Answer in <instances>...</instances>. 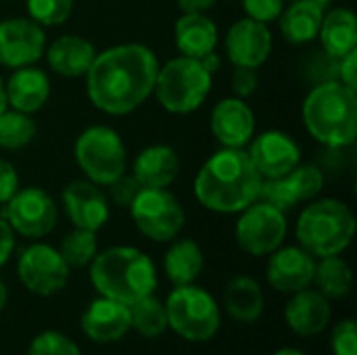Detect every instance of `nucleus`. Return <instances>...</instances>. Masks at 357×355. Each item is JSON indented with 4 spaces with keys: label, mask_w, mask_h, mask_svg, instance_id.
Returning <instances> with one entry per match:
<instances>
[{
    "label": "nucleus",
    "mask_w": 357,
    "mask_h": 355,
    "mask_svg": "<svg viewBox=\"0 0 357 355\" xmlns=\"http://www.w3.org/2000/svg\"><path fill=\"white\" fill-rule=\"evenodd\" d=\"M322 17L324 4L316 0H295L291 6H284L278 17L280 33L289 44H310L318 40Z\"/></svg>",
    "instance_id": "nucleus-26"
},
{
    "label": "nucleus",
    "mask_w": 357,
    "mask_h": 355,
    "mask_svg": "<svg viewBox=\"0 0 357 355\" xmlns=\"http://www.w3.org/2000/svg\"><path fill=\"white\" fill-rule=\"evenodd\" d=\"M261 180L245 149L222 146L199 167L195 199L207 211L234 216L257 201Z\"/></svg>",
    "instance_id": "nucleus-2"
},
{
    "label": "nucleus",
    "mask_w": 357,
    "mask_h": 355,
    "mask_svg": "<svg viewBox=\"0 0 357 355\" xmlns=\"http://www.w3.org/2000/svg\"><path fill=\"white\" fill-rule=\"evenodd\" d=\"M331 314V301L316 289L307 287L293 293L287 301L284 322L299 337H316L328 326Z\"/></svg>",
    "instance_id": "nucleus-22"
},
{
    "label": "nucleus",
    "mask_w": 357,
    "mask_h": 355,
    "mask_svg": "<svg viewBox=\"0 0 357 355\" xmlns=\"http://www.w3.org/2000/svg\"><path fill=\"white\" fill-rule=\"evenodd\" d=\"M82 333L94 343H115L121 341L130 331V308L109 297L94 299L79 318Z\"/></svg>",
    "instance_id": "nucleus-20"
},
{
    "label": "nucleus",
    "mask_w": 357,
    "mask_h": 355,
    "mask_svg": "<svg viewBox=\"0 0 357 355\" xmlns=\"http://www.w3.org/2000/svg\"><path fill=\"white\" fill-rule=\"evenodd\" d=\"M46 52V31L29 17L0 21V65L19 69L38 65Z\"/></svg>",
    "instance_id": "nucleus-14"
},
{
    "label": "nucleus",
    "mask_w": 357,
    "mask_h": 355,
    "mask_svg": "<svg viewBox=\"0 0 357 355\" xmlns=\"http://www.w3.org/2000/svg\"><path fill=\"white\" fill-rule=\"evenodd\" d=\"M289 234V220L287 213L264 203L253 201L238 213L234 224V241L251 257H268Z\"/></svg>",
    "instance_id": "nucleus-10"
},
{
    "label": "nucleus",
    "mask_w": 357,
    "mask_h": 355,
    "mask_svg": "<svg viewBox=\"0 0 357 355\" xmlns=\"http://www.w3.org/2000/svg\"><path fill=\"white\" fill-rule=\"evenodd\" d=\"M339 82L357 92V48L339 59Z\"/></svg>",
    "instance_id": "nucleus-41"
},
{
    "label": "nucleus",
    "mask_w": 357,
    "mask_h": 355,
    "mask_svg": "<svg viewBox=\"0 0 357 355\" xmlns=\"http://www.w3.org/2000/svg\"><path fill=\"white\" fill-rule=\"evenodd\" d=\"M316 270V257L307 253L301 245H280L268 255L266 278L268 285L278 291L293 295L312 287Z\"/></svg>",
    "instance_id": "nucleus-18"
},
{
    "label": "nucleus",
    "mask_w": 357,
    "mask_h": 355,
    "mask_svg": "<svg viewBox=\"0 0 357 355\" xmlns=\"http://www.w3.org/2000/svg\"><path fill=\"white\" fill-rule=\"evenodd\" d=\"M307 134L326 149H347L357 138V92L328 80L314 84L301 105Z\"/></svg>",
    "instance_id": "nucleus-3"
},
{
    "label": "nucleus",
    "mask_w": 357,
    "mask_h": 355,
    "mask_svg": "<svg viewBox=\"0 0 357 355\" xmlns=\"http://www.w3.org/2000/svg\"><path fill=\"white\" fill-rule=\"evenodd\" d=\"M224 310L236 322L251 324L259 320L266 310L261 285L247 274L234 276L224 289Z\"/></svg>",
    "instance_id": "nucleus-28"
},
{
    "label": "nucleus",
    "mask_w": 357,
    "mask_h": 355,
    "mask_svg": "<svg viewBox=\"0 0 357 355\" xmlns=\"http://www.w3.org/2000/svg\"><path fill=\"white\" fill-rule=\"evenodd\" d=\"M19 188H21V180L15 165L8 159L0 157V205H4Z\"/></svg>",
    "instance_id": "nucleus-40"
},
{
    "label": "nucleus",
    "mask_w": 357,
    "mask_h": 355,
    "mask_svg": "<svg viewBox=\"0 0 357 355\" xmlns=\"http://www.w3.org/2000/svg\"><path fill=\"white\" fill-rule=\"evenodd\" d=\"M15 234L40 241L48 236L59 222V209L54 199L40 186L19 188L4 205L0 213Z\"/></svg>",
    "instance_id": "nucleus-11"
},
{
    "label": "nucleus",
    "mask_w": 357,
    "mask_h": 355,
    "mask_svg": "<svg viewBox=\"0 0 357 355\" xmlns=\"http://www.w3.org/2000/svg\"><path fill=\"white\" fill-rule=\"evenodd\" d=\"M8 109V103H6V90H4V80L0 77V113Z\"/></svg>",
    "instance_id": "nucleus-46"
},
{
    "label": "nucleus",
    "mask_w": 357,
    "mask_h": 355,
    "mask_svg": "<svg viewBox=\"0 0 357 355\" xmlns=\"http://www.w3.org/2000/svg\"><path fill=\"white\" fill-rule=\"evenodd\" d=\"M6 301H8V287H6V282L0 278V312L6 308Z\"/></svg>",
    "instance_id": "nucleus-45"
},
{
    "label": "nucleus",
    "mask_w": 357,
    "mask_h": 355,
    "mask_svg": "<svg viewBox=\"0 0 357 355\" xmlns=\"http://www.w3.org/2000/svg\"><path fill=\"white\" fill-rule=\"evenodd\" d=\"M209 128L224 149H245L255 136V113L247 100L228 96L211 109Z\"/></svg>",
    "instance_id": "nucleus-19"
},
{
    "label": "nucleus",
    "mask_w": 357,
    "mask_h": 355,
    "mask_svg": "<svg viewBox=\"0 0 357 355\" xmlns=\"http://www.w3.org/2000/svg\"><path fill=\"white\" fill-rule=\"evenodd\" d=\"M201 61V65L207 69V73H211V75H215L218 71H220V67H222V56L213 50V52H209V54H205L203 59H199Z\"/></svg>",
    "instance_id": "nucleus-44"
},
{
    "label": "nucleus",
    "mask_w": 357,
    "mask_h": 355,
    "mask_svg": "<svg viewBox=\"0 0 357 355\" xmlns=\"http://www.w3.org/2000/svg\"><path fill=\"white\" fill-rule=\"evenodd\" d=\"M203 249L192 239H174L163 255V272L174 287L195 285L197 278L203 274Z\"/></svg>",
    "instance_id": "nucleus-29"
},
{
    "label": "nucleus",
    "mask_w": 357,
    "mask_h": 355,
    "mask_svg": "<svg viewBox=\"0 0 357 355\" xmlns=\"http://www.w3.org/2000/svg\"><path fill=\"white\" fill-rule=\"evenodd\" d=\"M316 2H320V4H324V6H326V4H331V2H335V0H316Z\"/></svg>",
    "instance_id": "nucleus-48"
},
{
    "label": "nucleus",
    "mask_w": 357,
    "mask_h": 355,
    "mask_svg": "<svg viewBox=\"0 0 357 355\" xmlns=\"http://www.w3.org/2000/svg\"><path fill=\"white\" fill-rule=\"evenodd\" d=\"M174 42L182 56L203 59L220 44V29L207 13H182L174 25Z\"/></svg>",
    "instance_id": "nucleus-25"
},
{
    "label": "nucleus",
    "mask_w": 357,
    "mask_h": 355,
    "mask_svg": "<svg viewBox=\"0 0 357 355\" xmlns=\"http://www.w3.org/2000/svg\"><path fill=\"white\" fill-rule=\"evenodd\" d=\"M109 201L111 203H115L117 207H130L132 205V201L136 199V195L140 192V184H138V180L132 176V174H123V176H119L117 180H113L109 186Z\"/></svg>",
    "instance_id": "nucleus-37"
},
{
    "label": "nucleus",
    "mask_w": 357,
    "mask_h": 355,
    "mask_svg": "<svg viewBox=\"0 0 357 355\" xmlns=\"http://www.w3.org/2000/svg\"><path fill=\"white\" fill-rule=\"evenodd\" d=\"M59 253L67 262V266L73 268H86L98 253V236L92 230L73 228L67 232L61 241Z\"/></svg>",
    "instance_id": "nucleus-33"
},
{
    "label": "nucleus",
    "mask_w": 357,
    "mask_h": 355,
    "mask_svg": "<svg viewBox=\"0 0 357 355\" xmlns=\"http://www.w3.org/2000/svg\"><path fill=\"white\" fill-rule=\"evenodd\" d=\"M182 161L174 146L169 144H149L144 146L134 163H132V176L138 180L142 188H169L178 174H180Z\"/></svg>",
    "instance_id": "nucleus-23"
},
{
    "label": "nucleus",
    "mask_w": 357,
    "mask_h": 355,
    "mask_svg": "<svg viewBox=\"0 0 357 355\" xmlns=\"http://www.w3.org/2000/svg\"><path fill=\"white\" fill-rule=\"evenodd\" d=\"M247 146V155L264 180L282 178L301 163V146L282 130H264Z\"/></svg>",
    "instance_id": "nucleus-15"
},
{
    "label": "nucleus",
    "mask_w": 357,
    "mask_h": 355,
    "mask_svg": "<svg viewBox=\"0 0 357 355\" xmlns=\"http://www.w3.org/2000/svg\"><path fill=\"white\" fill-rule=\"evenodd\" d=\"M4 90L8 109L33 115L44 109L50 98V77L38 65L19 67L13 69V73L4 82Z\"/></svg>",
    "instance_id": "nucleus-21"
},
{
    "label": "nucleus",
    "mask_w": 357,
    "mask_h": 355,
    "mask_svg": "<svg viewBox=\"0 0 357 355\" xmlns=\"http://www.w3.org/2000/svg\"><path fill=\"white\" fill-rule=\"evenodd\" d=\"M274 36L270 25L243 17L234 21L224 36V50L234 67L259 69L272 54Z\"/></svg>",
    "instance_id": "nucleus-16"
},
{
    "label": "nucleus",
    "mask_w": 357,
    "mask_h": 355,
    "mask_svg": "<svg viewBox=\"0 0 357 355\" xmlns=\"http://www.w3.org/2000/svg\"><path fill=\"white\" fill-rule=\"evenodd\" d=\"M213 86V75L201 65L199 59L174 56L159 65L155 90L159 105L172 115L195 113L207 100Z\"/></svg>",
    "instance_id": "nucleus-6"
},
{
    "label": "nucleus",
    "mask_w": 357,
    "mask_h": 355,
    "mask_svg": "<svg viewBox=\"0 0 357 355\" xmlns=\"http://www.w3.org/2000/svg\"><path fill=\"white\" fill-rule=\"evenodd\" d=\"M15 232L13 228L6 224V220L0 216V268L10 259L13 251H15Z\"/></svg>",
    "instance_id": "nucleus-42"
},
{
    "label": "nucleus",
    "mask_w": 357,
    "mask_h": 355,
    "mask_svg": "<svg viewBox=\"0 0 357 355\" xmlns=\"http://www.w3.org/2000/svg\"><path fill=\"white\" fill-rule=\"evenodd\" d=\"M356 216L351 207L333 197L314 199L299 213L295 224L297 245L316 259L341 255L349 249L356 236Z\"/></svg>",
    "instance_id": "nucleus-5"
},
{
    "label": "nucleus",
    "mask_w": 357,
    "mask_h": 355,
    "mask_svg": "<svg viewBox=\"0 0 357 355\" xmlns=\"http://www.w3.org/2000/svg\"><path fill=\"white\" fill-rule=\"evenodd\" d=\"M163 303L167 314V328L184 341L207 343L218 335L222 326L220 303L209 291L197 285L174 287Z\"/></svg>",
    "instance_id": "nucleus-7"
},
{
    "label": "nucleus",
    "mask_w": 357,
    "mask_h": 355,
    "mask_svg": "<svg viewBox=\"0 0 357 355\" xmlns=\"http://www.w3.org/2000/svg\"><path fill=\"white\" fill-rule=\"evenodd\" d=\"M157 54L138 42L109 46L96 52L86 71V94L100 113L121 117L140 109L155 90Z\"/></svg>",
    "instance_id": "nucleus-1"
},
{
    "label": "nucleus",
    "mask_w": 357,
    "mask_h": 355,
    "mask_svg": "<svg viewBox=\"0 0 357 355\" xmlns=\"http://www.w3.org/2000/svg\"><path fill=\"white\" fill-rule=\"evenodd\" d=\"M243 8L249 19L270 25L278 21L284 8V0H243Z\"/></svg>",
    "instance_id": "nucleus-38"
},
{
    "label": "nucleus",
    "mask_w": 357,
    "mask_h": 355,
    "mask_svg": "<svg viewBox=\"0 0 357 355\" xmlns=\"http://www.w3.org/2000/svg\"><path fill=\"white\" fill-rule=\"evenodd\" d=\"M27 17L42 27H59L67 23L75 0H27Z\"/></svg>",
    "instance_id": "nucleus-34"
},
{
    "label": "nucleus",
    "mask_w": 357,
    "mask_h": 355,
    "mask_svg": "<svg viewBox=\"0 0 357 355\" xmlns=\"http://www.w3.org/2000/svg\"><path fill=\"white\" fill-rule=\"evenodd\" d=\"M130 308V322L132 331H136L144 339H157L161 337L167 328V314H165V303L153 295H146L138 301H134Z\"/></svg>",
    "instance_id": "nucleus-31"
},
{
    "label": "nucleus",
    "mask_w": 357,
    "mask_h": 355,
    "mask_svg": "<svg viewBox=\"0 0 357 355\" xmlns=\"http://www.w3.org/2000/svg\"><path fill=\"white\" fill-rule=\"evenodd\" d=\"M61 203L73 228L98 232L111 218V203L102 188L90 180H73L61 192Z\"/></svg>",
    "instance_id": "nucleus-17"
},
{
    "label": "nucleus",
    "mask_w": 357,
    "mask_h": 355,
    "mask_svg": "<svg viewBox=\"0 0 357 355\" xmlns=\"http://www.w3.org/2000/svg\"><path fill=\"white\" fill-rule=\"evenodd\" d=\"M176 4L182 13H209L218 0H176Z\"/></svg>",
    "instance_id": "nucleus-43"
},
{
    "label": "nucleus",
    "mask_w": 357,
    "mask_h": 355,
    "mask_svg": "<svg viewBox=\"0 0 357 355\" xmlns=\"http://www.w3.org/2000/svg\"><path fill=\"white\" fill-rule=\"evenodd\" d=\"M318 293H322L328 301L345 299L354 289V272L349 264L341 255L320 257L316 259L314 282Z\"/></svg>",
    "instance_id": "nucleus-30"
},
{
    "label": "nucleus",
    "mask_w": 357,
    "mask_h": 355,
    "mask_svg": "<svg viewBox=\"0 0 357 355\" xmlns=\"http://www.w3.org/2000/svg\"><path fill=\"white\" fill-rule=\"evenodd\" d=\"M71 268L56 247L46 243L27 245L17 259L19 282L38 297H52L69 282Z\"/></svg>",
    "instance_id": "nucleus-12"
},
{
    "label": "nucleus",
    "mask_w": 357,
    "mask_h": 355,
    "mask_svg": "<svg viewBox=\"0 0 357 355\" xmlns=\"http://www.w3.org/2000/svg\"><path fill=\"white\" fill-rule=\"evenodd\" d=\"M232 94L247 100L251 98L257 90H259V73L257 69H249V67H234L232 71Z\"/></svg>",
    "instance_id": "nucleus-39"
},
{
    "label": "nucleus",
    "mask_w": 357,
    "mask_h": 355,
    "mask_svg": "<svg viewBox=\"0 0 357 355\" xmlns=\"http://www.w3.org/2000/svg\"><path fill=\"white\" fill-rule=\"evenodd\" d=\"M128 209L136 230L153 243H172L186 224V211L169 188H140Z\"/></svg>",
    "instance_id": "nucleus-9"
},
{
    "label": "nucleus",
    "mask_w": 357,
    "mask_h": 355,
    "mask_svg": "<svg viewBox=\"0 0 357 355\" xmlns=\"http://www.w3.org/2000/svg\"><path fill=\"white\" fill-rule=\"evenodd\" d=\"M331 352L333 355H357L356 320L345 318L337 322V326L331 333Z\"/></svg>",
    "instance_id": "nucleus-36"
},
{
    "label": "nucleus",
    "mask_w": 357,
    "mask_h": 355,
    "mask_svg": "<svg viewBox=\"0 0 357 355\" xmlns=\"http://www.w3.org/2000/svg\"><path fill=\"white\" fill-rule=\"evenodd\" d=\"M73 159L84 178L98 186H109L128 169L123 138L117 130L102 123L88 126L79 132L73 142Z\"/></svg>",
    "instance_id": "nucleus-8"
},
{
    "label": "nucleus",
    "mask_w": 357,
    "mask_h": 355,
    "mask_svg": "<svg viewBox=\"0 0 357 355\" xmlns=\"http://www.w3.org/2000/svg\"><path fill=\"white\" fill-rule=\"evenodd\" d=\"M272 355H307V354H305V352H301V349H295V347H282V349L274 352Z\"/></svg>",
    "instance_id": "nucleus-47"
},
{
    "label": "nucleus",
    "mask_w": 357,
    "mask_h": 355,
    "mask_svg": "<svg viewBox=\"0 0 357 355\" xmlns=\"http://www.w3.org/2000/svg\"><path fill=\"white\" fill-rule=\"evenodd\" d=\"M324 172L316 163H299L282 178L261 180L257 201H264L280 211H291L305 201H314L324 190Z\"/></svg>",
    "instance_id": "nucleus-13"
},
{
    "label": "nucleus",
    "mask_w": 357,
    "mask_h": 355,
    "mask_svg": "<svg viewBox=\"0 0 357 355\" xmlns=\"http://www.w3.org/2000/svg\"><path fill=\"white\" fill-rule=\"evenodd\" d=\"M27 355H82L75 341L59 331H44L29 343Z\"/></svg>",
    "instance_id": "nucleus-35"
},
{
    "label": "nucleus",
    "mask_w": 357,
    "mask_h": 355,
    "mask_svg": "<svg viewBox=\"0 0 357 355\" xmlns=\"http://www.w3.org/2000/svg\"><path fill=\"white\" fill-rule=\"evenodd\" d=\"M322 50L333 59H343L357 48V19L356 13L345 6H335L324 10L322 25L318 31Z\"/></svg>",
    "instance_id": "nucleus-27"
},
{
    "label": "nucleus",
    "mask_w": 357,
    "mask_h": 355,
    "mask_svg": "<svg viewBox=\"0 0 357 355\" xmlns=\"http://www.w3.org/2000/svg\"><path fill=\"white\" fill-rule=\"evenodd\" d=\"M44 56H46L48 67L56 75L67 77V80H77V77H84L86 71L90 69L96 56V48L84 36L65 33L56 38L50 46H46Z\"/></svg>",
    "instance_id": "nucleus-24"
},
{
    "label": "nucleus",
    "mask_w": 357,
    "mask_h": 355,
    "mask_svg": "<svg viewBox=\"0 0 357 355\" xmlns=\"http://www.w3.org/2000/svg\"><path fill=\"white\" fill-rule=\"evenodd\" d=\"M90 282L100 297L132 305L157 291L155 262L140 249L115 245L98 251L90 262Z\"/></svg>",
    "instance_id": "nucleus-4"
},
{
    "label": "nucleus",
    "mask_w": 357,
    "mask_h": 355,
    "mask_svg": "<svg viewBox=\"0 0 357 355\" xmlns=\"http://www.w3.org/2000/svg\"><path fill=\"white\" fill-rule=\"evenodd\" d=\"M38 134V123L33 115L4 109L0 113V149L4 151H19L33 142Z\"/></svg>",
    "instance_id": "nucleus-32"
}]
</instances>
